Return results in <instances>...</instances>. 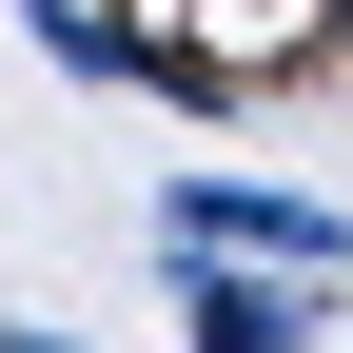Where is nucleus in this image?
Here are the masks:
<instances>
[{
  "instance_id": "obj_1",
  "label": "nucleus",
  "mask_w": 353,
  "mask_h": 353,
  "mask_svg": "<svg viewBox=\"0 0 353 353\" xmlns=\"http://www.w3.org/2000/svg\"><path fill=\"white\" fill-rule=\"evenodd\" d=\"M334 275H294V255H176V334L196 353H314Z\"/></svg>"
},
{
  "instance_id": "obj_2",
  "label": "nucleus",
  "mask_w": 353,
  "mask_h": 353,
  "mask_svg": "<svg viewBox=\"0 0 353 353\" xmlns=\"http://www.w3.org/2000/svg\"><path fill=\"white\" fill-rule=\"evenodd\" d=\"M157 236L176 255H294V275H334V216H294V196H236V176H176V196H157Z\"/></svg>"
},
{
  "instance_id": "obj_3",
  "label": "nucleus",
  "mask_w": 353,
  "mask_h": 353,
  "mask_svg": "<svg viewBox=\"0 0 353 353\" xmlns=\"http://www.w3.org/2000/svg\"><path fill=\"white\" fill-rule=\"evenodd\" d=\"M176 20H196L236 79H275V59H314V39H334V0H176Z\"/></svg>"
},
{
  "instance_id": "obj_4",
  "label": "nucleus",
  "mask_w": 353,
  "mask_h": 353,
  "mask_svg": "<svg viewBox=\"0 0 353 353\" xmlns=\"http://www.w3.org/2000/svg\"><path fill=\"white\" fill-rule=\"evenodd\" d=\"M20 20H39L59 79H138V20H118V0H20Z\"/></svg>"
},
{
  "instance_id": "obj_5",
  "label": "nucleus",
  "mask_w": 353,
  "mask_h": 353,
  "mask_svg": "<svg viewBox=\"0 0 353 353\" xmlns=\"http://www.w3.org/2000/svg\"><path fill=\"white\" fill-rule=\"evenodd\" d=\"M0 353H79V334H0Z\"/></svg>"
}]
</instances>
